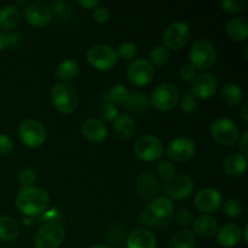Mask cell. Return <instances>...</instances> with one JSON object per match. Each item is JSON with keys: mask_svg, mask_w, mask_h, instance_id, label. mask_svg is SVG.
I'll list each match as a JSON object with an SVG mask.
<instances>
[{"mask_svg": "<svg viewBox=\"0 0 248 248\" xmlns=\"http://www.w3.org/2000/svg\"><path fill=\"white\" fill-rule=\"evenodd\" d=\"M116 53H118V57L123 58V60H131V58L135 57L136 53H137V46H136V44L132 43V41H123V43L118 46Z\"/></svg>", "mask_w": 248, "mask_h": 248, "instance_id": "36", "label": "cell"}, {"mask_svg": "<svg viewBox=\"0 0 248 248\" xmlns=\"http://www.w3.org/2000/svg\"><path fill=\"white\" fill-rule=\"evenodd\" d=\"M189 60L195 69H208L217 60V48L207 39H199L191 45Z\"/></svg>", "mask_w": 248, "mask_h": 248, "instance_id": "4", "label": "cell"}, {"mask_svg": "<svg viewBox=\"0 0 248 248\" xmlns=\"http://www.w3.org/2000/svg\"><path fill=\"white\" fill-rule=\"evenodd\" d=\"M81 132L89 140L93 143L103 142L108 136V128L99 119L89 118L82 123Z\"/></svg>", "mask_w": 248, "mask_h": 248, "instance_id": "18", "label": "cell"}, {"mask_svg": "<svg viewBox=\"0 0 248 248\" xmlns=\"http://www.w3.org/2000/svg\"><path fill=\"white\" fill-rule=\"evenodd\" d=\"M222 98L228 106L235 107L239 106L242 101H244V91H242L241 86L235 82H228L222 87Z\"/></svg>", "mask_w": 248, "mask_h": 248, "instance_id": "30", "label": "cell"}, {"mask_svg": "<svg viewBox=\"0 0 248 248\" xmlns=\"http://www.w3.org/2000/svg\"><path fill=\"white\" fill-rule=\"evenodd\" d=\"M179 103H181V109L186 114L193 113L198 107V101L190 92H186L182 97H179Z\"/></svg>", "mask_w": 248, "mask_h": 248, "instance_id": "39", "label": "cell"}, {"mask_svg": "<svg viewBox=\"0 0 248 248\" xmlns=\"http://www.w3.org/2000/svg\"><path fill=\"white\" fill-rule=\"evenodd\" d=\"M222 194L215 188L201 189L195 196V206L203 213L215 212L222 206Z\"/></svg>", "mask_w": 248, "mask_h": 248, "instance_id": "17", "label": "cell"}, {"mask_svg": "<svg viewBox=\"0 0 248 248\" xmlns=\"http://www.w3.org/2000/svg\"><path fill=\"white\" fill-rule=\"evenodd\" d=\"M22 21V12L18 6L6 5L0 9V28L5 31H11L16 28Z\"/></svg>", "mask_w": 248, "mask_h": 248, "instance_id": "24", "label": "cell"}, {"mask_svg": "<svg viewBox=\"0 0 248 248\" xmlns=\"http://www.w3.org/2000/svg\"><path fill=\"white\" fill-rule=\"evenodd\" d=\"M80 73V64L73 58H65L61 61L56 68V78L62 82L75 79Z\"/></svg>", "mask_w": 248, "mask_h": 248, "instance_id": "26", "label": "cell"}, {"mask_svg": "<svg viewBox=\"0 0 248 248\" xmlns=\"http://www.w3.org/2000/svg\"><path fill=\"white\" fill-rule=\"evenodd\" d=\"M91 248H110V247L104 246V245H96V246H93V247H91Z\"/></svg>", "mask_w": 248, "mask_h": 248, "instance_id": "52", "label": "cell"}, {"mask_svg": "<svg viewBox=\"0 0 248 248\" xmlns=\"http://www.w3.org/2000/svg\"><path fill=\"white\" fill-rule=\"evenodd\" d=\"M14 149V140L6 133H0V155L9 154Z\"/></svg>", "mask_w": 248, "mask_h": 248, "instance_id": "44", "label": "cell"}, {"mask_svg": "<svg viewBox=\"0 0 248 248\" xmlns=\"http://www.w3.org/2000/svg\"><path fill=\"white\" fill-rule=\"evenodd\" d=\"M65 232L62 225L51 222L43 225L34 237L36 248H58L64 241Z\"/></svg>", "mask_w": 248, "mask_h": 248, "instance_id": "11", "label": "cell"}, {"mask_svg": "<svg viewBox=\"0 0 248 248\" xmlns=\"http://www.w3.org/2000/svg\"><path fill=\"white\" fill-rule=\"evenodd\" d=\"M50 206V196L44 189L36 186L22 188L16 196V207L26 217L34 218L44 215Z\"/></svg>", "mask_w": 248, "mask_h": 248, "instance_id": "2", "label": "cell"}, {"mask_svg": "<svg viewBox=\"0 0 248 248\" xmlns=\"http://www.w3.org/2000/svg\"><path fill=\"white\" fill-rule=\"evenodd\" d=\"M190 38V27L186 22L174 21L166 27L164 34H162V40L164 46L167 50H179L188 43Z\"/></svg>", "mask_w": 248, "mask_h": 248, "instance_id": "9", "label": "cell"}, {"mask_svg": "<svg viewBox=\"0 0 248 248\" xmlns=\"http://www.w3.org/2000/svg\"><path fill=\"white\" fill-rule=\"evenodd\" d=\"M125 108L133 114H142L149 108V98L145 93L140 91H133L128 93L127 99L125 101Z\"/></svg>", "mask_w": 248, "mask_h": 248, "instance_id": "28", "label": "cell"}, {"mask_svg": "<svg viewBox=\"0 0 248 248\" xmlns=\"http://www.w3.org/2000/svg\"><path fill=\"white\" fill-rule=\"evenodd\" d=\"M225 173L232 177H240L247 170V156L241 153H232L224 159Z\"/></svg>", "mask_w": 248, "mask_h": 248, "instance_id": "22", "label": "cell"}, {"mask_svg": "<svg viewBox=\"0 0 248 248\" xmlns=\"http://www.w3.org/2000/svg\"><path fill=\"white\" fill-rule=\"evenodd\" d=\"M126 246L127 248H156V239L150 230L140 228L128 235Z\"/></svg>", "mask_w": 248, "mask_h": 248, "instance_id": "20", "label": "cell"}, {"mask_svg": "<svg viewBox=\"0 0 248 248\" xmlns=\"http://www.w3.org/2000/svg\"><path fill=\"white\" fill-rule=\"evenodd\" d=\"M136 123L128 114H119L118 118L113 121V130L119 140H127L135 133Z\"/></svg>", "mask_w": 248, "mask_h": 248, "instance_id": "23", "label": "cell"}, {"mask_svg": "<svg viewBox=\"0 0 248 248\" xmlns=\"http://www.w3.org/2000/svg\"><path fill=\"white\" fill-rule=\"evenodd\" d=\"M92 18L97 23H107L110 18V11L107 6H102L98 5L96 9H93V14H92Z\"/></svg>", "mask_w": 248, "mask_h": 248, "instance_id": "42", "label": "cell"}, {"mask_svg": "<svg viewBox=\"0 0 248 248\" xmlns=\"http://www.w3.org/2000/svg\"><path fill=\"white\" fill-rule=\"evenodd\" d=\"M137 189L144 199H155L160 190L159 181L150 172H143L137 179Z\"/></svg>", "mask_w": 248, "mask_h": 248, "instance_id": "21", "label": "cell"}, {"mask_svg": "<svg viewBox=\"0 0 248 248\" xmlns=\"http://www.w3.org/2000/svg\"><path fill=\"white\" fill-rule=\"evenodd\" d=\"M87 61L98 70H110L118 63V53L115 48L107 44H94L87 50Z\"/></svg>", "mask_w": 248, "mask_h": 248, "instance_id": "5", "label": "cell"}, {"mask_svg": "<svg viewBox=\"0 0 248 248\" xmlns=\"http://www.w3.org/2000/svg\"><path fill=\"white\" fill-rule=\"evenodd\" d=\"M217 235L218 244L224 248H230L240 244L242 239V229L240 225L234 223H228L219 228L216 232Z\"/></svg>", "mask_w": 248, "mask_h": 248, "instance_id": "19", "label": "cell"}, {"mask_svg": "<svg viewBox=\"0 0 248 248\" xmlns=\"http://www.w3.org/2000/svg\"><path fill=\"white\" fill-rule=\"evenodd\" d=\"M225 33L232 40L244 41L248 35V23L244 17H234L225 24Z\"/></svg>", "mask_w": 248, "mask_h": 248, "instance_id": "25", "label": "cell"}, {"mask_svg": "<svg viewBox=\"0 0 248 248\" xmlns=\"http://www.w3.org/2000/svg\"><path fill=\"white\" fill-rule=\"evenodd\" d=\"M149 102L157 110H171L179 102L178 89L171 82H164L153 90Z\"/></svg>", "mask_w": 248, "mask_h": 248, "instance_id": "7", "label": "cell"}, {"mask_svg": "<svg viewBox=\"0 0 248 248\" xmlns=\"http://www.w3.org/2000/svg\"><path fill=\"white\" fill-rule=\"evenodd\" d=\"M211 136L222 145H234L239 140V127L236 123L229 118L219 116L215 119L210 127Z\"/></svg>", "mask_w": 248, "mask_h": 248, "instance_id": "6", "label": "cell"}, {"mask_svg": "<svg viewBox=\"0 0 248 248\" xmlns=\"http://www.w3.org/2000/svg\"><path fill=\"white\" fill-rule=\"evenodd\" d=\"M79 4L86 9H96L99 5L98 0H79Z\"/></svg>", "mask_w": 248, "mask_h": 248, "instance_id": "48", "label": "cell"}, {"mask_svg": "<svg viewBox=\"0 0 248 248\" xmlns=\"http://www.w3.org/2000/svg\"><path fill=\"white\" fill-rule=\"evenodd\" d=\"M156 171L160 178L164 179V181L166 182L176 174V167H174V165L172 164L171 161H169V160H161V161L157 164Z\"/></svg>", "mask_w": 248, "mask_h": 248, "instance_id": "37", "label": "cell"}, {"mask_svg": "<svg viewBox=\"0 0 248 248\" xmlns=\"http://www.w3.org/2000/svg\"><path fill=\"white\" fill-rule=\"evenodd\" d=\"M176 219L178 224L182 225H188L193 222V212L190 210H186V208H183V210H179L176 215Z\"/></svg>", "mask_w": 248, "mask_h": 248, "instance_id": "45", "label": "cell"}, {"mask_svg": "<svg viewBox=\"0 0 248 248\" xmlns=\"http://www.w3.org/2000/svg\"><path fill=\"white\" fill-rule=\"evenodd\" d=\"M196 237L194 232L189 229H181L173 235L171 240V248H194Z\"/></svg>", "mask_w": 248, "mask_h": 248, "instance_id": "31", "label": "cell"}, {"mask_svg": "<svg viewBox=\"0 0 248 248\" xmlns=\"http://www.w3.org/2000/svg\"><path fill=\"white\" fill-rule=\"evenodd\" d=\"M242 235H244V240L245 241H248V227L245 225L244 230H242Z\"/></svg>", "mask_w": 248, "mask_h": 248, "instance_id": "50", "label": "cell"}, {"mask_svg": "<svg viewBox=\"0 0 248 248\" xmlns=\"http://www.w3.org/2000/svg\"><path fill=\"white\" fill-rule=\"evenodd\" d=\"M222 205L223 211H224L227 217L236 218L239 216H241L242 212H244L242 203L239 200H236V199H228L224 202H222Z\"/></svg>", "mask_w": 248, "mask_h": 248, "instance_id": "35", "label": "cell"}, {"mask_svg": "<svg viewBox=\"0 0 248 248\" xmlns=\"http://www.w3.org/2000/svg\"><path fill=\"white\" fill-rule=\"evenodd\" d=\"M18 136L27 147L38 148L46 140L45 126L35 119H27L19 125Z\"/></svg>", "mask_w": 248, "mask_h": 248, "instance_id": "10", "label": "cell"}, {"mask_svg": "<svg viewBox=\"0 0 248 248\" xmlns=\"http://www.w3.org/2000/svg\"><path fill=\"white\" fill-rule=\"evenodd\" d=\"M196 153V144L191 138L181 136L174 138L167 145V155L177 162H186L190 160Z\"/></svg>", "mask_w": 248, "mask_h": 248, "instance_id": "14", "label": "cell"}, {"mask_svg": "<svg viewBox=\"0 0 248 248\" xmlns=\"http://www.w3.org/2000/svg\"><path fill=\"white\" fill-rule=\"evenodd\" d=\"M99 114L103 118V120L114 121L119 116V109L118 107L111 103H103L99 109Z\"/></svg>", "mask_w": 248, "mask_h": 248, "instance_id": "41", "label": "cell"}, {"mask_svg": "<svg viewBox=\"0 0 248 248\" xmlns=\"http://www.w3.org/2000/svg\"><path fill=\"white\" fill-rule=\"evenodd\" d=\"M191 92L195 98L207 99L215 96L218 90V80L212 73H201L191 80Z\"/></svg>", "mask_w": 248, "mask_h": 248, "instance_id": "15", "label": "cell"}, {"mask_svg": "<svg viewBox=\"0 0 248 248\" xmlns=\"http://www.w3.org/2000/svg\"><path fill=\"white\" fill-rule=\"evenodd\" d=\"M128 91L127 87L123 84H115L108 90V91L104 93L103 99L106 101V103H111V104H120L125 103V101L127 99Z\"/></svg>", "mask_w": 248, "mask_h": 248, "instance_id": "32", "label": "cell"}, {"mask_svg": "<svg viewBox=\"0 0 248 248\" xmlns=\"http://www.w3.org/2000/svg\"><path fill=\"white\" fill-rule=\"evenodd\" d=\"M220 5L227 12H240L246 6V1L245 0H223Z\"/></svg>", "mask_w": 248, "mask_h": 248, "instance_id": "43", "label": "cell"}, {"mask_svg": "<svg viewBox=\"0 0 248 248\" xmlns=\"http://www.w3.org/2000/svg\"><path fill=\"white\" fill-rule=\"evenodd\" d=\"M23 223H24V225H31V218H29V217H26L23 219Z\"/></svg>", "mask_w": 248, "mask_h": 248, "instance_id": "51", "label": "cell"}, {"mask_svg": "<svg viewBox=\"0 0 248 248\" xmlns=\"http://www.w3.org/2000/svg\"><path fill=\"white\" fill-rule=\"evenodd\" d=\"M179 75L183 80L186 81H190L195 78L196 75V69L190 64V63H186V64H183L179 69Z\"/></svg>", "mask_w": 248, "mask_h": 248, "instance_id": "46", "label": "cell"}, {"mask_svg": "<svg viewBox=\"0 0 248 248\" xmlns=\"http://www.w3.org/2000/svg\"><path fill=\"white\" fill-rule=\"evenodd\" d=\"M170 51L164 45H157L149 52V62L154 65H164L169 62Z\"/></svg>", "mask_w": 248, "mask_h": 248, "instance_id": "33", "label": "cell"}, {"mask_svg": "<svg viewBox=\"0 0 248 248\" xmlns=\"http://www.w3.org/2000/svg\"><path fill=\"white\" fill-rule=\"evenodd\" d=\"M155 74L154 67L145 58H137L128 64L127 75L128 81L135 86H145L153 80Z\"/></svg>", "mask_w": 248, "mask_h": 248, "instance_id": "12", "label": "cell"}, {"mask_svg": "<svg viewBox=\"0 0 248 248\" xmlns=\"http://www.w3.org/2000/svg\"><path fill=\"white\" fill-rule=\"evenodd\" d=\"M17 179L21 183V186H23V188L27 186H33V184L36 181V173L34 170L29 169V167H23L21 171L18 172V176Z\"/></svg>", "mask_w": 248, "mask_h": 248, "instance_id": "38", "label": "cell"}, {"mask_svg": "<svg viewBox=\"0 0 248 248\" xmlns=\"http://www.w3.org/2000/svg\"><path fill=\"white\" fill-rule=\"evenodd\" d=\"M51 9L61 19H68L72 15V6L67 1H55Z\"/></svg>", "mask_w": 248, "mask_h": 248, "instance_id": "40", "label": "cell"}, {"mask_svg": "<svg viewBox=\"0 0 248 248\" xmlns=\"http://www.w3.org/2000/svg\"><path fill=\"white\" fill-rule=\"evenodd\" d=\"M164 190L169 199L183 200L189 198L194 191V181L186 174H174L172 178L165 182Z\"/></svg>", "mask_w": 248, "mask_h": 248, "instance_id": "13", "label": "cell"}, {"mask_svg": "<svg viewBox=\"0 0 248 248\" xmlns=\"http://www.w3.org/2000/svg\"><path fill=\"white\" fill-rule=\"evenodd\" d=\"M133 150L140 160L156 161L161 157L162 152H164V144L156 136L144 135L136 140Z\"/></svg>", "mask_w": 248, "mask_h": 248, "instance_id": "8", "label": "cell"}, {"mask_svg": "<svg viewBox=\"0 0 248 248\" xmlns=\"http://www.w3.org/2000/svg\"><path fill=\"white\" fill-rule=\"evenodd\" d=\"M24 17L27 21L35 27H43L50 23L52 19V9L50 5L45 1H34L27 4L23 9Z\"/></svg>", "mask_w": 248, "mask_h": 248, "instance_id": "16", "label": "cell"}, {"mask_svg": "<svg viewBox=\"0 0 248 248\" xmlns=\"http://www.w3.org/2000/svg\"><path fill=\"white\" fill-rule=\"evenodd\" d=\"M247 136H248V131L245 130L244 133H242L241 137H240V140H239V148H240V149H241L242 154L246 155V156H247V152H248Z\"/></svg>", "mask_w": 248, "mask_h": 248, "instance_id": "47", "label": "cell"}, {"mask_svg": "<svg viewBox=\"0 0 248 248\" xmlns=\"http://www.w3.org/2000/svg\"><path fill=\"white\" fill-rule=\"evenodd\" d=\"M19 224L16 219L9 216H1L0 217V240L5 242L14 241L18 237Z\"/></svg>", "mask_w": 248, "mask_h": 248, "instance_id": "29", "label": "cell"}, {"mask_svg": "<svg viewBox=\"0 0 248 248\" xmlns=\"http://www.w3.org/2000/svg\"><path fill=\"white\" fill-rule=\"evenodd\" d=\"M194 232L202 237H210L218 230V222L211 215H202L195 219L193 224Z\"/></svg>", "mask_w": 248, "mask_h": 248, "instance_id": "27", "label": "cell"}, {"mask_svg": "<svg viewBox=\"0 0 248 248\" xmlns=\"http://www.w3.org/2000/svg\"><path fill=\"white\" fill-rule=\"evenodd\" d=\"M50 98L53 107L63 114L73 113L79 104L78 91L72 85L65 82L53 85L50 92Z\"/></svg>", "mask_w": 248, "mask_h": 248, "instance_id": "3", "label": "cell"}, {"mask_svg": "<svg viewBox=\"0 0 248 248\" xmlns=\"http://www.w3.org/2000/svg\"><path fill=\"white\" fill-rule=\"evenodd\" d=\"M174 215V205L171 199L159 196L150 201L140 215V223L147 228H164L171 223Z\"/></svg>", "mask_w": 248, "mask_h": 248, "instance_id": "1", "label": "cell"}, {"mask_svg": "<svg viewBox=\"0 0 248 248\" xmlns=\"http://www.w3.org/2000/svg\"><path fill=\"white\" fill-rule=\"evenodd\" d=\"M21 34L17 31H0V51H4L6 48L15 47L21 43Z\"/></svg>", "mask_w": 248, "mask_h": 248, "instance_id": "34", "label": "cell"}, {"mask_svg": "<svg viewBox=\"0 0 248 248\" xmlns=\"http://www.w3.org/2000/svg\"><path fill=\"white\" fill-rule=\"evenodd\" d=\"M247 108H248V101H244V104H242V109H241V116L245 121H248Z\"/></svg>", "mask_w": 248, "mask_h": 248, "instance_id": "49", "label": "cell"}]
</instances>
